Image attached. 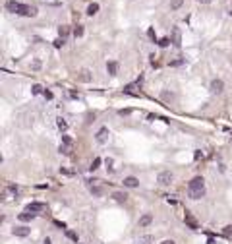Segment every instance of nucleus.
<instances>
[{"instance_id": "obj_35", "label": "nucleus", "mask_w": 232, "mask_h": 244, "mask_svg": "<svg viewBox=\"0 0 232 244\" xmlns=\"http://www.w3.org/2000/svg\"><path fill=\"white\" fill-rule=\"evenodd\" d=\"M43 95H45V99H52V93L47 91V89H45V93H43Z\"/></svg>"}, {"instance_id": "obj_11", "label": "nucleus", "mask_w": 232, "mask_h": 244, "mask_svg": "<svg viewBox=\"0 0 232 244\" xmlns=\"http://www.w3.org/2000/svg\"><path fill=\"white\" fill-rule=\"evenodd\" d=\"M106 140H108V128H101V130L97 132V141L99 143H105Z\"/></svg>"}, {"instance_id": "obj_7", "label": "nucleus", "mask_w": 232, "mask_h": 244, "mask_svg": "<svg viewBox=\"0 0 232 244\" xmlns=\"http://www.w3.org/2000/svg\"><path fill=\"white\" fill-rule=\"evenodd\" d=\"M29 232H31V229H29V227H16V229H14V235H16V236H19V238H25V236H29Z\"/></svg>"}, {"instance_id": "obj_10", "label": "nucleus", "mask_w": 232, "mask_h": 244, "mask_svg": "<svg viewBox=\"0 0 232 244\" xmlns=\"http://www.w3.org/2000/svg\"><path fill=\"white\" fill-rule=\"evenodd\" d=\"M106 72H108L110 76H116V74H118V62H116V60L106 62Z\"/></svg>"}, {"instance_id": "obj_1", "label": "nucleus", "mask_w": 232, "mask_h": 244, "mask_svg": "<svg viewBox=\"0 0 232 244\" xmlns=\"http://www.w3.org/2000/svg\"><path fill=\"white\" fill-rule=\"evenodd\" d=\"M188 194H190L192 199L203 198V194H205V180L201 178V176H195V178H192V182L188 184Z\"/></svg>"}, {"instance_id": "obj_18", "label": "nucleus", "mask_w": 232, "mask_h": 244, "mask_svg": "<svg viewBox=\"0 0 232 244\" xmlns=\"http://www.w3.org/2000/svg\"><path fill=\"white\" fill-rule=\"evenodd\" d=\"M31 93H33V95H41V93H45V89H43V85L35 83V85L31 87Z\"/></svg>"}, {"instance_id": "obj_28", "label": "nucleus", "mask_w": 232, "mask_h": 244, "mask_svg": "<svg viewBox=\"0 0 232 244\" xmlns=\"http://www.w3.org/2000/svg\"><path fill=\"white\" fill-rule=\"evenodd\" d=\"M60 153H64V155H70V146H60V149H58Z\"/></svg>"}, {"instance_id": "obj_12", "label": "nucleus", "mask_w": 232, "mask_h": 244, "mask_svg": "<svg viewBox=\"0 0 232 244\" xmlns=\"http://www.w3.org/2000/svg\"><path fill=\"white\" fill-rule=\"evenodd\" d=\"M6 10H8V12H12V14H18L19 2H16V0H8V2H6Z\"/></svg>"}, {"instance_id": "obj_8", "label": "nucleus", "mask_w": 232, "mask_h": 244, "mask_svg": "<svg viewBox=\"0 0 232 244\" xmlns=\"http://www.w3.org/2000/svg\"><path fill=\"white\" fill-rule=\"evenodd\" d=\"M223 89H224V82L223 80H213L211 82V91L213 93H220Z\"/></svg>"}, {"instance_id": "obj_34", "label": "nucleus", "mask_w": 232, "mask_h": 244, "mask_svg": "<svg viewBox=\"0 0 232 244\" xmlns=\"http://www.w3.org/2000/svg\"><path fill=\"white\" fill-rule=\"evenodd\" d=\"M8 192H12V194H18V186H8Z\"/></svg>"}, {"instance_id": "obj_16", "label": "nucleus", "mask_w": 232, "mask_h": 244, "mask_svg": "<svg viewBox=\"0 0 232 244\" xmlns=\"http://www.w3.org/2000/svg\"><path fill=\"white\" fill-rule=\"evenodd\" d=\"M83 33H85V29H83V25H75V29H74V37H75V39H80V37H83Z\"/></svg>"}, {"instance_id": "obj_13", "label": "nucleus", "mask_w": 232, "mask_h": 244, "mask_svg": "<svg viewBox=\"0 0 232 244\" xmlns=\"http://www.w3.org/2000/svg\"><path fill=\"white\" fill-rule=\"evenodd\" d=\"M112 198L116 199V202H120V204H122V202H126V199H128V194H126V192H114V194H112Z\"/></svg>"}, {"instance_id": "obj_3", "label": "nucleus", "mask_w": 232, "mask_h": 244, "mask_svg": "<svg viewBox=\"0 0 232 244\" xmlns=\"http://www.w3.org/2000/svg\"><path fill=\"white\" fill-rule=\"evenodd\" d=\"M172 172L170 171H162V172H159V176H157V182L161 184V186H168L170 182H172Z\"/></svg>"}, {"instance_id": "obj_15", "label": "nucleus", "mask_w": 232, "mask_h": 244, "mask_svg": "<svg viewBox=\"0 0 232 244\" xmlns=\"http://www.w3.org/2000/svg\"><path fill=\"white\" fill-rule=\"evenodd\" d=\"M68 33H70V27H68V25H60V27H58V37L66 39V37H68Z\"/></svg>"}, {"instance_id": "obj_24", "label": "nucleus", "mask_w": 232, "mask_h": 244, "mask_svg": "<svg viewBox=\"0 0 232 244\" xmlns=\"http://www.w3.org/2000/svg\"><path fill=\"white\" fill-rule=\"evenodd\" d=\"M103 161H101V157H97V159H93V163H91V171H95V169H99V165H101Z\"/></svg>"}, {"instance_id": "obj_30", "label": "nucleus", "mask_w": 232, "mask_h": 244, "mask_svg": "<svg viewBox=\"0 0 232 244\" xmlns=\"http://www.w3.org/2000/svg\"><path fill=\"white\" fill-rule=\"evenodd\" d=\"M224 235H226V236H232V225H226V227H224Z\"/></svg>"}, {"instance_id": "obj_17", "label": "nucleus", "mask_w": 232, "mask_h": 244, "mask_svg": "<svg viewBox=\"0 0 232 244\" xmlns=\"http://www.w3.org/2000/svg\"><path fill=\"white\" fill-rule=\"evenodd\" d=\"M153 242V236L151 235H145V236H139L137 238V244H151Z\"/></svg>"}, {"instance_id": "obj_39", "label": "nucleus", "mask_w": 232, "mask_h": 244, "mask_svg": "<svg viewBox=\"0 0 232 244\" xmlns=\"http://www.w3.org/2000/svg\"><path fill=\"white\" fill-rule=\"evenodd\" d=\"M228 14H230V16H232V12H228Z\"/></svg>"}, {"instance_id": "obj_36", "label": "nucleus", "mask_w": 232, "mask_h": 244, "mask_svg": "<svg viewBox=\"0 0 232 244\" xmlns=\"http://www.w3.org/2000/svg\"><path fill=\"white\" fill-rule=\"evenodd\" d=\"M161 244H176V242H174V240H162Z\"/></svg>"}, {"instance_id": "obj_5", "label": "nucleus", "mask_w": 232, "mask_h": 244, "mask_svg": "<svg viewBox=\"0 0 232 244\" xmlns=\"http://www.w3.org/2000/svg\"><path fill=\"white\" fill-rule=\"evenodd\" d=\"M151 223H153V215H151V213H143V215L139 217V221H137L139 227H149Z\"/></svg>"}, {"instance_id": "obj_27", "label": "nucleus", "mask_w": 232, "mask_h": 244, "mask_svg": "<svg viewBox=\"0 0 232 244\" xmlns=\"http://www.w3.org/2000/svg\"><path fill=\"white\" fill-rule=\"evenodd\" d=\"M64 43H66V41H64L62 37H58L56 41H54V47H56V49H60V47H64Z\"/></svg>"}, {"instance_id": "obj_38", "label": "nucleus", "mask_w": 232, "mask_h": 244, "mask_svg": "<svg viewBox=\"0 0 232 244\" xmlns=\"http://www.w3.org/2000/svg\"><path fill=\"white\" fill-rule=\"evenodd\" d=\"M43 244H50V238H45V242H43Z\"/></svg>"}, {"instance_id": "obj_33", "label": "nucleus", "mask_w": 232, "mask_h": 244, "mask_svg": "<svg viewBox=\"0 0 232 244\" xmlns=\"http://www.w3.org/2000/svg\"><path fill=\"white\" fill-rule=\"evenodd\" d=\"M41 68V60H35L33 62V70H39Z\"/></svg>"}, {"instance_id": "obj_6", "label": "nucleus", "mask_w": 232, "mask_h": 244, "mask_svg": "<svg viewBox=\"0 0 232 244\" xmlns=\"http://www.w3.org/2000/svg\"><path fill=\"white\" fill-rule=\"evenodd\" d=\"M184 221H186V225L190 227V229H193V231H195L197 227H199V225H197V221L192 217V213H190V211H186V215H184Z\"/></svg>"}, {"instance_id": "obj_31", "label": "nucleus", "mask_w": 232, "mask_h": 244, "mask_svg": "<svg viewBox=\"0 0 232 244\" xmlns=\"http://www.w3.org/2000/svg\"><path fill=\"white\" fill-rule=\"evenodd\" d=\"M62 141L66 143V146H72V138L70 136H62Z\"/></svg>"}, {"instance_id": "obj_26", "label": "nucleus", "mask_w": 232, "mask_h": 244, "mask_svg": "<svg viewBox=\"0 0 232 244\" xmlns=\"http://www.w3.org/2000/svg\"><path fill=\"white\" fill-rule=\"evenodd\" d=\"M168 45H170V39L168 37H164V39L159 41V47H168Z\"/></svg>"}, {"instance_id": "obj_21", "label": "nucleus", "mask_w": 232, "mask_h": 244, "mask_svg": "<svg viewBox=\"0 0 232 244\" xmlns=\"http://www.w3.org/2000/svg\"><path fill=\"white\" fill-rule=\"evenodd\" d=\"M33 217H35V213H29V211H25V213H21V215H19L21 221H31Z\"/></svg>"}, {"instance_id": "obj_22", "label": "nucleus", "mask_w": 232, "mask_h": 244, "mask_svg": "<svg viewBox=\"0 0 232 244\" xmlns=\"http://www.w3.org/2000/svg\"><path fill=\"white\" fill-rule=\"evenodd\" d=\"M66 236H68L70 240H74V242H77V240H80V236H77L74 231H66Z\"/></svg>"}, {"instance_id": "obj_20", "label": "nucleus", "mask_w": 232, "mask_h": 244, "mask_svg": "<svg viewBox=\"0 0 232 244\" xmlns=\"http://www.w3.org/2000/svg\"><path fill=\"white\" fill-rule=\"evenodd\" d=\"M103 192H105V190H103L101 186H91V194H93V196L99 198V196H103Z\"/></svg>"}, {"instance_id": "obj_19", "label": "nucleus", "mask_w": 232, "mask_h": 244, "mask_svg": "<svg viewBox=\"0 0 232 244\" xmlns=\"http://www.w3.org/2000/svg\"><path fill=\"white\" fill-rule=\"evenodd\" d=\"M80 80H81V82H91V74L87 72V70H81V72H80Z\"/></svg>"}, {"instance_id": "obj_23", "label": "nucleus", "mask_w": 232, "mask_h": 244, "mask_svg": "<svg viewBox=\"0 0 232 244\" xmlns=\"http://www.w3.org/2000/svg\"><path fill=\"white\" fill-rule=\"evenodd\" d=\"M182 4H184V0H172V2H170V8H172V10H178Z\"/></svg>"}, {"instance_id": "obj_2", "label": "nucleus", "mask_w": 232, "mask_h": 244, "mask_svg": "<svg viewBox=\"0 0 232 244\" xmlns=\"http://www.w3.org/2000/svg\"><path fill=\"white\" fill-rule=\"evenodd\" d=\"M18 16H25V18H33V16H37V6H29V4H19Z\"/></svg>"}, {"instance_id": "obj_29", "label": "nucleus", "mask_w": 232, "mask_h": 244, "mask_svg": "<svg viewBox=\"0 0 232 244\" xmlns=\"http://www.w3.org/2000/svg\"><path fill=\"white\" fill-rule=\"evenodd\" d=\"M174 45H176V47L180 45V33H178V29L174 31Z\"/></svg>"}, {"instance_id": "obj_37", "label": "nucleus", "mask_w": 232, "mask_h": 244, "mask_svg": "<svg viewBox=\"0 0 232 244\" xmlns=\"http://www.w3.org/2000/svg\"><path fill=\"white\" fill-rule=\"evenodd\" d=\"M197 2H201V4H209V2H213V0H197Z\"/></svg>"}, {"instance_id": "obj_14", "label": "nucleus", "mask_w": 232, "mask_h": 244, "mask_svg": "<svg viewBox=\"0 0 232 244\" xmlns=\"http://www.w3.org/2000/svg\"><path fill=\"white\" fill-rule=\"evenodd\" d=\"M97 12H99V4H97V2H93V4L87 6V16H95Z\"/></svg>"}, {"instance_id": "obj_32", "label": "nucleus", "mask_w": 232, "mask_h": 244, "mask_svg": "<svg viewBox=\"0 0 232 244\" xmlns=\"http://www.w3.org/2000/svg\"><path fill=\"white\" fill-rule=\"evenodd\" d=\"M162 99H164V101H168V99H172V93H168V91H164V93H162Z\"/></svg>"}, {"instance_id": "obj_9", "label": "nucleus", "mask_w": 232, "mask_h": 244, "mask_svg": "<svg viewBox=\"0 0 232 244\" xmlns=\"http://www.w3.org/2000/svg\"><path fill=\"white\" fill-rule=\"evenodd\" d=\"M124 186H126V188H137V186H139V180L136 178V176H126V178H124Z\"/></svg>"}, {"instance_id": "obj_4", "label": "nucleus", "mask_w": 232, "mask_h": 244, "mask_svg": "<svg viewBox=\"0 0 232 244\" xmlns=\"http://www.w3.org/2000/svg\"><path fill=\"white\" fill-rule=\"evenodd\" d=\"M43 209H45V205L43 204H37V202H31V204H27V207H25V211H29V213H41Z\"/></svg>"}, {"instance_id": "obj_25", "label": "nucleus", "mask_w": 232, "mask_h": 244, "mask_svg": "<svg viewBox=\"0 0 232 244\" xmlns=\"http://www.w3.org/2000/svg\"><path fill=\"white\" fill-rule=\"evenodd\" d=\"M56 124H58V128H60V130H66V128H68V124H66V120H64V118H58V122H56Z\"/></svg>"}]
</instances>
